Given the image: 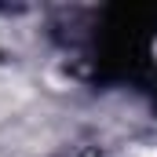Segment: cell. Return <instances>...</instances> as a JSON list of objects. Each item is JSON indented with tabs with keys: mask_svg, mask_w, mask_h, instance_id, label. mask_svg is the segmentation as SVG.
Wrapping results in <instances>:
<instances>
[{
	"mask_svg": "<svg viewBox=\"0 0 157 157\" xmlns=\"http://www.w3.org/2000/svg\"><path fill=\"white\" fill-rule=\"evenodd\" d=\"M139 157H157V150H146V154H139Z\"/></svg>",
	"mask_w": 157,
	"mask_h": 157,
	"instance_id": "1",
	"label": "cell"
}]
</instances>
